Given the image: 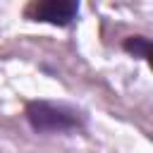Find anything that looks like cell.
<instances>
[{"label": "cell", "mask_w": 153, "mask_h": 153, "mask_svg": "<svg viewBox=\"0 0 153 153\" xmlns=\"http://www.w3.org/2000/svg\"><path fill=\"white\" fill-rule=\"evenodd\" d=\"M24 120L31 131L41 136L50 134H74L88 127V115L69 103L31 98L24 103Z\"/></svg>", "instance_id": "6da1fadb"}, {"label": "cell", "mask_w": 153, "mask_h": 153, "mask_svg": "<svg viewBox=\"0 0 153 153\" xmlns=\"http://www.w3.org/2000/svg\"><path fill=\"white\" fill-rule=\"evenodd\" d=\"M81 12L79 0H31L24 5L22 17L36 24H50L57 29H69L76 24Z\"/></svg>", "instance_id": "7a4b0ae2"}, {"label": "cell", "mask_w": 153, "mask_h": 153, "mask_svg": "<svg viewBox=\"0 0 153 153\" xmlns=\"http://www.w3.org/2000/svg\"><path fill=\"white\" fill-rule=\"evenodd\" d=\"M120 45H122V50H124L127 55L139 57V60H143V62H151V57H153V43H151V38H148L146 33L124 36Z\"/></svg>", "instance_id": "3957f363"}]
</instances>
